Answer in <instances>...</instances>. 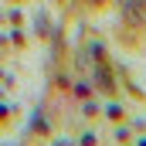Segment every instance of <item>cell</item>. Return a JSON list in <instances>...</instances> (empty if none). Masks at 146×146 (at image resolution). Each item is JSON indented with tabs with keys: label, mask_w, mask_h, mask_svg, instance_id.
I'll return each mask as SVG.
<instances>
[{
	"label": "cell",
	"mask_w": 146,
	"mask_h": 146,
	"mask_svg": "<svg viewBox=\"0 0 146 146\" xmlns=\"http://www.w3.org/2000/svg\"><path fill=\"white\" fill-rule=\"evenodd\" d=\"M119 7L129 24H146V0H119Z\"/></svg>",
	"instance_id": "cell-1"
}]
</instances>
